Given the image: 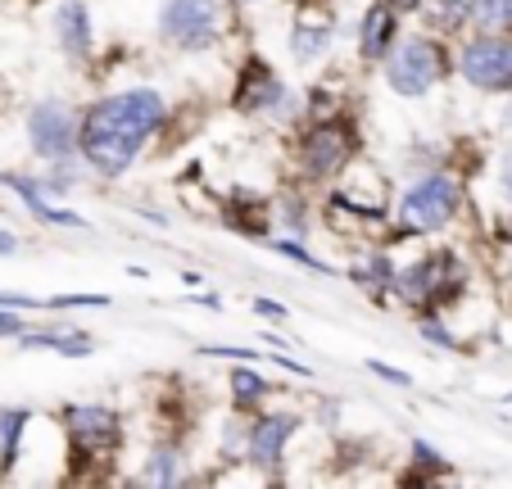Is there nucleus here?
Here are the masks:
<instances>
[{"mask_svg": "<svg viewBox=\"0 0 512 489\" xmlns=\"http://www.w3.org/2000/svg\"><path fill=\"white\" fill-rule=\"evenodd\" d=\"M204 358H232V363H259V349H236V345H209V349H200Z\"/></svg>", "mask_w": 512, "mask_h": 489, "instance_id": "23", "label": "nucleus"}, {"mask_svg": "<svg viewBox=\"0 0 512 489\" xmlns=\"http://www.w3.org/2000/svg\"><path fill=\"white\" fill-rule=\"evenodd\" d=\"M236 5H259V0H236Z\"/></svg>", "mask_w": 512, "mask_h": 489, "instance_id": "31", "label": "nucleus"}, {"mask_svg": "<svg viewBox=\"0 0 512 489\" xmlns=\"http://www.w3.org/2000/svg\"><path fill=\"white\" fill-rule=\"evenodd\" d=\"M417 331H422V340H426V345H440V349H458L454 331H449L445 322H422V326H417Z\"/></svg>", "mask_w": 512, "mask_h": 489, "instance_id": "24", "label": "nucleus"}, {"mask_svg": "<svg viewBox=\"0 0 512 489\" xmlns=\"http://www.w3.org/2000/svg\"><path fill=\"white\" fill-rule=\"evenodd\" d=\"M499 186H503V195L512 200V145L503 150V159H499Z\"/></svg>", "mask_w": 512, "mask_h": 489, "instance_id": "28", "label": "nucleus"}, {"mask_svg": "<svg viewBox=\"0 0 512 489\" xmlns=\"http://www.w3.org/2000/svg\"><path fill=\"white\" fill-rule=\"evenodd\" d=\"M23 345L28 349H55L59 358H91L96 354V340L87 331H73V326H46V331H23Z\"/></svg>", "mask_w": 512, "mask_h": 489, "instance_id": "13", "label": "nucleus"}, {"mask_svg": "<svg viewBox=\"0 0 512 489\" xmlns=\"http://www.w3.org/2000/svg\"><path fill=\"white\" fill-rule=\"evenodd\" d=\"M236 109L245 114H268V118H290L295 114V91L268 68V59H250L236 82Z\"/></svg>", "mask_w": 512, "mask_h": 489, "instance_id": "9", "label": "nucleus"}, {"mask_svg": "<svg viewBox=\"0 0 512 489\" xmlns=\"http://www.w3.org/2000/svg\"><path fill=\"white\" fill-rule=\"evenodd\" d=\"M250 308H254L259 317H268V322H286V317H290V313H286V304H277V299H254Z\"/></svg>", "mask_w": 512, "mask_h": 489, "instance_id": "26", "label": "nucleus"}, {"mask_svg": "<svg viewBox=\"0 0 512 489\" xmlns=\"http://www.w3.org/2000/svg\"><path fill=\"white\" fill-rule=\"evenodd\" d=\"M28 422H32V417L23 413V408H0V476H10L14 462H19Z\"/></svg>", "mask_w": 512, "mask_h": 489, "instance_id": "17", "label": "nucleus"}, {"mask_svg": "<svg viewBox=\"0 0 512 489\" xmlns=\"http://www.w3.org/2000/svg\"><path fill=\"white\" fill-rule=\"evenodd\" d=\"M458 73L467 87L485 91V96H508L512 91V37L499 32H481V37L458 46Z\"/></svg>", "mask_w": 512, "mask_h": 489, "instance_id": "6", "label": "nucleus"}, {"mask_svg": "<svg viewBox=\"0 0 512 489\" xmlns=\"http://www.w3.org/2000/svg\"><path fill=\"white\" fill-rule=\"evenodd\" d=\"M10 254H19V236H14V231H0V259H10Z\"/></svg>", "mask_w": 512, "mask_h": 489, "instance_id": "29", "label": "nucleus"}, {"mask_svg": "<svg viewBox=\"0 0 512 489\" xmlns=\"http://www.w3.org/2000/svg\"><path fill=\"white\" fill-rule=\"evenodd\" d=\"M78 141H82V114L68 100H41L28 114V145L37 150V159L64 168L73 159V150H78Z\"/></svg>", "mask_w": 512, "mask_h": 489, "instance_id": "7", "label": "nucleus"}, {"mask_svg": "<svg viewBox=\"0 0 512 489\" xmlns=\"http://www.w3.org/2000/svg\"><path fill=\"white\" fill-rule=\"evenodd\" d=\"M331 41H336L331 19H300L295 28H290L286 46H290V55L300 59V64H318V59L331 50Z\"/></svg>", "mask_w": 512, "mask_h": 489, "instance_id": "14", "label": "nucleus"}, {"mask_svg": "<svg viewBox=\"0 0 512 489\" xmlns=\"http://www.w3.org/2000/svg\"><path fill=\"white\" fill-rule=\"evenodd\" d=\"M268 245L281 254V259H295V263H304V268H313V272H327V263H322L318 254L304 250V240H300V236H281V240H268Z\"/></svg>", "mask_w": 512, "mask_h": 489, "instance_id": "21", "label": "nucleus"}, {"mask_svg": "<svg viewBox=\"0 0 512 489\" xmlns=\"http://www.w3.org/2000/svg\"><path fill=\"white\" fill-rule=\"evenodd\" d=\"M168 100L155 87H127L118 96H105L82 114V141L78 154L100 177H123L141 159L145 141L164 132Z\"/></svg>", "mask_w": 512, "mask_h": 489, "instance_id": "1", "label": "nucleus"}, {"mask_svg": "<svg viewBox=\"0 0 512 489\" xmlns=\"http://www.w3.org/2000/svg\"><path fill=\"white\" fill-rule=\"evenodd\" d=\"M300 417L295 413H259L250 426H245V462L254 471H268L277 476L281 462H286V444L295 435Z\"/></svg>", "mask_w": 512, "mask_h": 489, "instance_id": "10", "label": "nucleus"}, {"mask_svg": "<svg viewBox=\"0 0 512 489\" xmlns=\"http://www.w3.org/2000/svg\"><path fill=\"white\" fill-rule=\"evenodd\" d=\"M417 14H422V23L435 37H454V32H463L472 23L467 0H417Z\"/></svg>", "mask_w": 512, "mask_h": 489, "instance_id": "15", "label": "nucleus"}, {"mask_svg": "<svg viewBox=\"0 0 512 489\" xmlns=\"http://www.w3.org/2000/svg\"><path fill=\"white\" fill-rule=\"evenodd\" d=\"M358 154V136L340 118H313V127L300 136V168L313 182H331L349 168V159Z\"/></svg>", "mask_w": 512, "mask_h": 489, "instance_id": "5", "label": "nucleus"}, {"mask_svg": "<svg viewBox=\"0 0 512 489\" xmlns=\"http://www.w3.org/2000/svg\"><path fill=\"white\" fill-rule=\"evenodd\" d=\"M55 41H59V50H64L73 64L91 59L96 37H91V10L82 5V0H64V5L55 10Z\"/></svg>", "mask_w": 512, "mask_h": 489, "instance_id": "12", "label": "nucleus"}, {"mask_svg": "<svg viewBox=\"0 0 512 489\" xmlns=\"http://www.w3.org/2000/svg\"><path fill=\"white\" fill-rule=\"evenodd\" d=\"M413 462H417V467H422V471H435V476H445V471H449L445 453H440V449H431V444H426V440H413Z\"/></svg>", "mask_w": 512, "mask_h": 489, "instance_id": "22", "label": "nucleus"}, {"mask_svg": "<svg viewBox=\"0 0 512 489\" xmlns=\"http://www.w3.org/2000/svg\"><path fill=\"white\" fill-rule=\"evenodd\" d=\"M458 209H463V191H458V182L449 173H440V168H426L422 177H413V182L404 186V195H399V204H395V218L404 222L399 240L445 231L449 222L458 218Z\"/></svg>", "mask_w": 512, "mask_h": 489, "instance_id": "2", "label": "nucleus"}, {"mask_svg": "<svg viewBox=\"0 0 512 489\" xmlns=\"http://www.w3.org/2000/svg\"><path fill=\"white\" fill-rule=\"evenodd\" d=\"M19 308H0V340L10 336H23V317H14Z\"/></svg>", "mask_w": 512, "mask_h": 489, "instance_id": "27", "label": "nucleus"}, {"mask_svg": "<svg viewBox=\"0 0 512 489\" xmlns=\"http://www.w3.org/2000/svg\"><path fill=\"white\" fill-rule=\"evenodd\" d=\"M159 37L186 55L213 50L223 37V5L218 0H164L159 5Z\"/></svg>", "mask_w": 512, "mask_h": 489, "instance_id": "4", "label": "nucleus"}, {"mask_svg": "<svg viewBox=\"0 0 512 489\" xmlns=\"http://www.w3.org/2000/svg\"><path fill=\"white\" fill-rule=\"evenodd\" d=\"M295 5H313V0H295Z\"/></svg>", "mask_w": 512, "mask_h": 489, "instance_id": "32", "label": "nucleus"}, {"mask_svg": "<svg viewBox=\"0 0 512 489\" xmlns=\"http://www.w3.org/2000/svg\"><path fill=\"white\" fill-rule=\"evenodd\" d=\"M508 403H512V390H508Z\"/></svg>", "mask_w": 512, "mask_h": 489, "instance_id": "33", "label": "nucleus"}, {"mask_svg": "<svg viewBox=\"0 0 512 489\" xmlns=\"http://www.w3.org/2000/svg\"><path fill=\"white\" fill-rule=\"evenodd\" d=\"M186 476V453L177 444H159L141 467V485H182Z\"/></svg>", "mask_w": 512, "mask_h": 489, "instance_id": "16", "label": "nucleus"}, {"mask_svg": "<svg viewBox=\"0 0 512 489\" xmlns=\"http://www.w3.org/2000/svg\"><path fill=\"white\" fill-rule=\"evenodd\" d=\"M182 286L195 290V286H204V277H200V272H182Z\"/></svg>", "mask_w": 512, "mask_h": 489, "instance_id": "30", "label": "nucleus"}, {"mask_svg": "<svg viewBox=\"0 0 512 489\" xmlns=\"http://www.w3.org/2000/svg\"><path fill=\"white\" fill-rule=\"evenodd\" d=\"M467 14L481 32H499L512 37V0H467Z\"/></svg>", "mask_w": 512, "mask_h": 489, "instance_id": "20", "label": "nucleus"}, {"mask_svg": "<svg viewBox=\"0 0 512 489\" xmlns=\"http://www.w3.org/2000/svg\"><path fill=\"white\" fill-rule=\"evenodd\" d=\"M268 394H272L268 376H259L250 363H236L232 367V403L241 408V413H254V408H259Z\"/></svg>", "mask_w": 512, "mask_h": 489, "instance_id": "18", "label": "nucleus"}, {"mask_svg": "<svg viewBox=\"0 0 512 489\" xmlns=\"http://www.w3.org/2000/svg\"><path fill=\"white\" fill-rule=\"evenodd\" d=\"M381 73H386V87L399 100H422L449 73V55L435 37H399L395 50L381 59Z\"/></svg>", "mask_w": 512, "mask_h": 489, "instance_id": "3", "label": "nucleus"}, {"mask_svg": "<svg viewBox=\"0 0 512 489\" xmlns=\"http://www.w3.org/2000/svg\"><path fill=\"white\" fill-rule=\"evenodd\" d=\"M399 41V10L395 0H372L363 19H358V59L363 64H381Z\"/></svg>", "mask_w": 512, "mask_h": 489, "instance_id": "11", "label": "nucleus"}, {"mask_svg": "<svg viewBox=\"0 0 512 489\" xmlns=\"http://www.w3.org/2000/svg\"><path fill=\"white\" fill-rule=\"evenodd\" d=\"M368 372H377L381 381L399 385V390H408V385H413V376H408V372H399V367H386V363H377V358H372V363H368Z\"/></svg>", "mask_w": 512, "mask_h": 489, "instance_id": "25", "label": "nucleus"}, {"mask_svg": "<svg viewBox=\"0 0 512 489\" xmlns=\"http://www.w3.org/2000/svg\"><path fill=\"white\" fill-rule=\"evenodd\" d=\"M64 431L82 458H109L123 444V417L114 408H105V403H68Z\"/></svg>", "mask_w": 512, "mask_h": 489, "instance_id": "8", "label": "nucleus"}, {"mask_svg": "<svg viewBox=\"0 0 512 489\" xmlns=\"http://www.w3.org/2000/svg\"><path fill=\"white\" fill-rule=\"evenodd\" d=\"M349 281L363 290H372V295H386V290H395V263L386 259V254H372L368 263H358V268H349Z\"/></svg>", "mask_w": 512, "mask_h": 489, "instance_id": "19", "label": "nucleus"}]
</instances>
